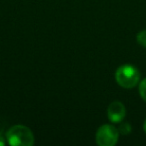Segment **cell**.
Wrapping results in <instances>:
<instances>
[{
	"instance_id": "cell-1",
	"label": "cell",
	"mask_w": 146,
	"mask_h": 146,
	"mask_svg": "<svg viewBox=\"0 0 146 146\" xmlns=\"http://www.w3.org/2000/svg\"><path fill=\"white\" fill-rule=\"evenodd\" d=\"M7 143L13 146H32L34 136L28 127L24 125L12 126L6 133Z\"/></svg>"
},
{
	"instance_id": "cell-2",
	"label": "cell",
	"mask_w": 146,
	"mask_h": 146,
	"mask_svg": "<svg viewBox=\"0 0 146 146\" xmlns=\"http://www.w3.org/2000/svg\"><path fill=\"white\" fill-rule=\"evenodd\" d=\"M115 79L121 87L129 89V88L135 87L138 84L140 79V73L133 65H121L116 70Z\"/></svg>"
},
{
	"instance_id": "cell-3",
	"label": "cell",
	"mask_w": 146,
	"mask_h": 146,
	"mask_svg": "<svg viewBox=\"0 0 146 146\" xmlns=\"http://www.w3.org/2000/svg\"><path fill=\"white\" fill-rule=\"evenodd\" d=\"M95 138L96 143L100 146H114L118 141L119 132L114 126L105 124L98 128Z\"/></svg>"
},
{
	"instance_id": "cell-4",
	"label": "cell",
	"mask_w": 146,
	"mask_h": 146,
	"mask_svg": "<svg viewBox=\"0 0 146 146\" xmlns=\"http://www.w3.org/2000/svg\"><path fill=\"white\" fill-rule=\"evenodd\" d=\"M126 115V109L123 103L119 101H114L108 106L107 116L108 119L113 123H119L124 119Z\"/></svg>"
},
{
	"instance_id": "cell-5",
	"label": "cell",
	"mask_w": 146,
	"mask_h": 146,
	"mask_svg": "<svg viewBox=\"0 0 146 146\" xmlns=\"http://www.w3.org/2000/svg\"><path fill=\"white\" fill-rule=\"evenodd\" d=\"M136 39H137V42L139 43L141 46L146 47V30H143L138 33Z\"/></svg>"
},
{
	"instance_id": "cell-6",
	"label": "cell",
	"mask_w": 146,
	"mask_h": 146,
	"mask_svg": "<svg viewBox=\"0 0 146 146\" xmlns=\"http://www.w3.org/2000/svg\"><path fill=\"white\" fill-rule=\"evenodd\" d=\"M139 93L141 95L142 99L146 101V78L139 84Z\"/></svg>"
},
{
	"instance_id": "cell-7",
	"label": "cell",
	"mask_w": 146,
	"mask_h": 146,
	"mask_svg": "<svg viewBox=\"0 0 146 146\" xmlns=\"http://www.w3.org/2000/svg\"><path fill=\"white\" fill-rule=\"evenodd\" d=\"M120 131L123 134H128L130 131H131V127L128 123H123L120 127Z\"/></svg>"
},
{
	"instance_id": "cell-8",
	"label": "cell",
	"mask_w": 146,
	"mask_h": 146,
	"mask_svg": "<svg viewBox=\"0 0 146 146\" xmlns=\"http://www.w3.org/2000/svg\"><path fill=\"white\" fill-rule=\"evenodd\" d=\"M5 138L3 137V135L1 133H0V146H3V145H5Z\"/></svg>"
},
{
	"instance_id": "cell-9",
	"label": "cell",
	"mask_w": 146,
	"mask_h": 146,
	"mask_svg": "<svg viewBox=\"0 0 146 146\" xmlns=\"http://www.w3.org/2000/svg\"><path fill=\"white\" fill-rule=\"evenodd\" d=\"M143 128H144V132H145V133H146V120H145V122H144Z\"/></svg>"
}]
</instances>
